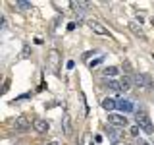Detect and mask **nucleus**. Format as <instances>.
I'll use <instances>...</instances> for the list:
<instances>
[{"mask_svg": "<svg viewBox=\"0 0 154 145\" xmlns=\"http://www.w3.org/2000/svg\"><path fill=\"white\" fill-rule=\"evenodd\" d=\"M135 120H137V126L143 130H146V132H152V124H150V116L146 114V110L144 108H139L137 112H135Z\"/></svg>", "mask_w": 154, "mask_h": 145, "instance_id": "nucleus-1", "label": "nucleus"}, {"mask_svg": "<svg viewBox=\"0 0 154 145\" xmlns=\"http://www.w3.org/2000/svg\"><path fill=\"white\" fill-rule=\"evenodd\" d=\"M133 83L139 87V89H152L154 81L148 74H135L133 76Z\"/></svg>", "mask_w": 154, "mask_h": 145, "instance_id": "nucleus-2", "label": "nucleus"}, {"mask_svg": "<svg viewBox=\"0 0 154 145\" xmlns=\"http://www.w3.org/2000/svg\"><path fill=\"white\" fill-rule=\"evenodd\" d=\"M108 124L110 126H119V128H125V126H127V118H125L123 114L112 112V114H108Z\"/></svg>", "mask_w": 154, "mask_h": 145, "instance_id": "nucleus-3", "label": "nucleus"}, {"mask_svg": "<svg viewBox=\"0 0 154 145\" xmlns=\"http://www.w3.org/2000/svg\"><path fill=\"white\" fill-rule=\"evenodd\" d=\"M14 128L19 130V132H23V130L29 128V120L25 118V116H17V118L14 120Z\"/></svg>", "mask_w": 154, "mask_h": 145, "instance_id": "nucleus-4", "label": "nucleus"}, {"mask_svg": "<svg viewBox=\"0 0 154 145\" xmlns=\"http://www.w3.org/2000/svg\"><path fill=\"white\" fill-rule=\"evenodd\" d=\"M33 126H35V130H37L38 134H46L48 128H50V124H48L46 120H35V122H33Z\"/></svg>", "mask_w": 154, "mask_h": 145, "instance_id": "nucleus-5", "label": "nucleus"}, {"mask_svg": "<svg viewBox=\"0 0 154 145\" xmlns=\"http://www.w3.org/2000/svg\"><path fill=\"white\" fill-rule=\"evenodd\" d=\"M119 85H122V91H123V93H125V91H131L133 77H129V76H123L122 79H119Z\"/></svg>", "mask_w": 154, "mask_h": 145, "instance_id": "nucleus-6", "label": "nucleus"}, {"mask_svg": "<svg viewBox=\"0 0 154 145\" xmlns=\"http://www.w3.org/2000/svg\"><path fill=\"white\" fill-rule=\"evenodd\" d=\"M58 60H60V52H58V50H50V66H52L54 72H58Z\"/></svg>", "mask_w": 154, "mask_h": 145, "instance_id": "nucleus-7", "label": "nucleus"}, {"mask_svg": "<svg viewBox=\"0 0 154 145\" xmlns=\"http://www.w3.org/2000/svg\"><path fill=\"white\" fill-rule=\"evenodd\" d=\"M118 108L122 110V112H131V110H133V105L129 103V101L119 99V101H118Z\"/></svg>", "mask_w": 154, "mask_h": 145, "instance_id": "nucleus-8", "label": "nucleus"}, {"mask_svg": "<svg viewBox=\"0 0 154 145\" xmlns=\"http://www.w3.org/2000/svg\"><path fill=\"white\" fill-rule=\"evenodd\" d=\"M116 106H118V103H116L114 99H104V101H102V108H104V110H108L110 114H112V110L116 108Z\"/></svg>", "mask_w": 154, "mask_h": 145, "instance_id": "nucleus-9", "label": "nucleus"}, {"mask_svg": "<svg viewBox=\"0 0 154 145\" xmlns=\"http://www.w3.org/2000/svg\"><path fill=\"white\" fill-rule=\"evenodd\" d=\"M91 27H93V31L96 35H108V29H104L100 23H91Z\"/></svg>", "mask_w": 154, "mask_h": 145, "instance_id": "nucleus-10", "label": "nucleus"}, {"mask_svg": "<svg viewBox=\"0 0 154 145\" xmlns=\"http://www.w3.org/2000/svg\"><path fill=\"white\" fill-rule=\"evenodd\" d=\"M62 124H64V134L66 135H71V122H69V116H64V120H62Z\"/></svg>", "mask_w": 154, "mask_h": 145, "instance_id": "nucleus-11", "label": "nucleus"}, {"mask_svg": "<svg viewBox=\"0 0 154 145\" xmlns=\"http://www.w3.org/2000/svg\"><path fill=\"white\" fill-rule=\"evenodd\" d=\"M118 72H119L118 66H108V68L104 70V74L108 76V77H114V76H118Z\"/></svg>", "mask_w": 154, "mask_h": 145, "instance_id": "nucleus-12", "label": "nucleus"}, {"mask_svg": "<svg viewBox=\"0 0 154 145\" xmlns=\"http://www.w3.org/2000/svg\"><path fill=\"white\" fill-rule=\"evenodd\" d=\"M108 87L112 91H122V85H119V81H116V79H110L108 81Z\"/></svg>", "mask_w": 154, "mask_h": 145, "instance_id": "nucleus-13", "label": "nucleus"}, {"mask_svg": "<svg viewBox=\"0 0 154 145\" xmlns=\"http://www.w3.org/2000/svg\"><path fill=\"white\" fill-rule=\"evenodd\" d=\"M16 6L19 10H31V2H25V0H19V2H16Z\"/></svg>", "mask_w": 154, "mask_h": 145, "instance_id": "nucleus-14", "label": "nucleus"}, {"mask_svg": "<svg viewBox=\"0 0 154 145\" xmlns=\"http://www.w3.org/2000/svg\"><path fill=\"white\" fill-rule=\"evenodd\" d=\"M29 56H31V47L25 45V47H23V50H21V58H29Z\"/></svg>", "mask_w": 154, "mask_h": 145, "instance_id": "nucleus-15", "label": "nucleus"}, {"mask_svg": "<svg viewBox=\"0 0 154 145\" xmlns=\"http://www.w3.org/2000/svg\"><path fill=\"white\" fill-rule=\"evenodd\" d=\"M131 29H133V33H137V35H141V37H144L143 29H141V27H137V25H135V23H133V25H131Z\"/></svg>", "mask_w": 154, "mask_h": 145, "instance_id": "nucleus-16", "label": "nucleus"}, {"mask_svg": "<svg viewBox=\"0 0 154 145\" xmlns=\"http://www.w3.org/2000/svg\"><path fill=\"white\" fill-rule=\"evenodd\" d=\"M102 60H104V58L100 56V58H96V60H93V62H89V66H91V68H94V66H98V64H100V62H102Z\"/></svg>", "mask_w": 154, "mask_h": 145, "instance_id": "nucleus-17", "label": "nucleus"}, {"mask_svg": "<svg viewBox=\"0 0 154 145\" xmlns=\"http://www.w3.org/2000/svg\"><path fill=\"white\" fill-rule=\"evenodd\" d=\"M139 130H141V128H139V126H137V124H135V126H133V128H131V130H129V134H131V135H137V134H139Z\"/></svg>", "mask_w": 154, "mask_h": 145, "instance_id": "nucleus-18", "label": "nucleus"}, {"mask_svg": "<svg viewBox=\"0 0 154 145\" xmlns=\"http://www.w3.org/2000/svg\"><path fill=\"white\" fill-rule=\"evenodd\" d=\"M123 68H125V70H127V72H129V74H133V72H131V64H129V62H127V60H125V62H123Z\"/></svg>", "mask_w": 154, "mask_h": 145, "instance_id": "nucleus-19", "label": "nucleus"}, {"mask_svg": "<svg viewBox=\"0 0 154 145\" xmlns=\"http://www.w3.org/2000/svg\"><path fill=\"white\" fill-rule=\"evenodd\" d=\"M73 66H75V62H73V60H67V64H66V68H67V70H71Z\"/></svg>", "mask_w": 154, "mask_h": 145, "instance_id": "nucleus-20", "label": "nucleus"}, {"mask_svg": "<svg viewBox=\"0 0 154 145\" xmlns=\"http://www.w3.org/2000/svg\"><path fill=\"white\" fill-rule=\"evenodd\" d=\"M85 145H93V141H91V135H89V134L85 135Z\"/></svg>", "mask_w": 154, "mask_h": 145, "instance_id": "nucleus-21", "label": "nucleus"}, {"mask_svg": "<svg viewBox=\"0 0 154 145\" xmlns=\"http://www.w3.org/2000/svg\"><path fill=\"white\" fill-rule=\"evenodd\" d=\"M67 29H69V31H73V29H75V23H73V21L67 23Z\"/></svg>", "mask_w": 154, "mask_h": 145, "instance_id": "nucleus-22", "label": "nucleus"}, {"mask_svg": "<svg viewBox=\"0 0 154 145\" xmlns=\"http://www.w3.org/2000/svg\"><path fill=\"white\" fill-rule=\"evenodd\" d=\"M46 145H58V141H48Z\"/></svg>", "mask_w": 154, "mask_h": 145, "instance_id": "nucleus-23", "label": "nucleus"}, {"mask_svg": "<svg viewBox=\"0 0 154 145\" xmlns=\"http://www.w3.org/2000/svg\"><path fill=\"white\" fill-rule=\"evenodd\" d=\"M150 23H152V25H154V16H152V19H150Z\"/></svg>", "mask_w": 154, "mask_h": 145, "instance_id": "nucleus-24", "label": "nucleus"}]
</instances>
